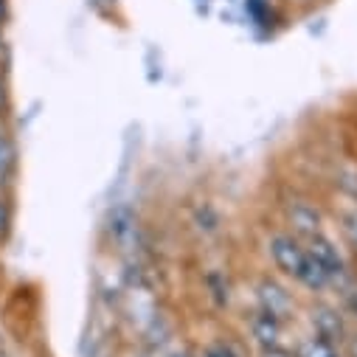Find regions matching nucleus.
I'll use <instances>...</instances> for the list:
<instances>
[{
	"instance_id": "nucleus-1",
	"label": "nucleus",
	"mask_w": 357,
	"mask_h": 357,
	"mask_svg": "<svg viewBox=\"0 0 357 357\" xmlns=\"http://www.w3.org/2000/svg\"><path fill=\"white\" fill-rule=\"evenodd\" d=\"M267 256H271L273 267L284 279L296 282L307 293L324 296L326 290H332L329 276L310 259L304 242L298 236H293L290 231H276V234L267 236Z\"/></svg>"
},
{
	"instance_id": "nucleus-2",
	"label": "nucleus",
	"mask_w": 357,
	"mask_h": 357,
	"mask_svg": "<svg viewBox=\"0 0 357 357\" xmlns=\"http://www.w3.org/2000/svg\"><path fill=\"white\" fill-rule=\"evenodd\" d=\"M304 248H307L310 259H312V261L321 267V271L329 276L332 287L343 290V287L351 282L346 253L340 250V245H337V242H335V239H332L326 231H321V234H315V236L304 239Z\"/></svg>"
},
{
	"instance_id": "nucleus-3",
	"label": "nucleus",
	"mask_w": 357,
	"mask_h": 357,
	"mask_svg": "<svg viewBox=\"0 0 357 357\" xmlns=\"http://www.w3.org/2000/svg\"><path fill=\"white\" fill-rule=\"evenodd\" d=\"M284 222H287V231L293 236H298L301 242L324 231V214L318 211L315 203H310L304 197L284 203Z\"/></svg>"
},
{
	"instance_id": "nucleus-4",
	"label": "nucleus",
	"mask_w": 357,
	"mask_h": 357,
	"mask_svg": "<svg viewBox=\"0 0 357 357\" xmlns=\"http://www.w3.org/2000/svg\"><path fill=\"white\" fill-rule=\"evenodd\" d=\"M310 326H312L315 335H321V337H326V340H332L337 346H343V340L351 332L343 310H337L335 304H324V301H318L310 310Z\"/></svg>"
},
{
	"instance_id": "nucleus-5",
	"label": "nucleus",
	"mask_w": 357,
	"mask_h": 357,
	"mask_svg": "<svg viewBox=\"0 0 357 357\" xmlns=\"http://www.w3.org/2000/svg\"><path fill=\"white\" fill-rule=\"evenodd\" d=\"M256 301H259L256 310H264V312H271V315H276L282 321H287L293 315V310H296V301H293L290 290L279 279H273V276H261L259 279V284H256Z\"/></svg>"
},
{
	"instance_id": "nucleus-6",
	"label": "nucleus",
	"mask_w": 357,
	"mask_h": 357,
	"mask_svg": "<svg viewBox=\"0 0 357 357\" xmlns=\"http://www.w3.org/2000/svg\"><path fill=\"white\" fill-rule=\"evenodd\" d=\"M284 324L282 318L264 312V310H256L250 318H248V337L256 349H267V346H282L284 343Z\"/></svg>"
},
{
	"instance_id": "nucleus-7",
	"label": "nucleus",
	"mask_w": 357,
	"mask_h": 357,
	"mask_svg": "<svg viewBox=\"0 0 357 357\" xmlns=\"http://www.w3.org/2000/svg\"><path fill=\"white\" fill-rule=\"evenodd\" d=\"M293 354L296 357H343V349L315 332L298 337V343L293 346Z\"/></svg>"
},
{
	"instance_id": "nucleus-8",
	"label": "nucleus",
	"mask_w": 357,
	"mask_h": 357,
	"mask_svg": "<svg viewBox=\"0 0 357 357\" xmlns=\"http://www.w3.org/2000/svg\"><path fill=\"white\" fill-rule=\"evenodd\" d=\"M110 234H113V242L119 248H132L135 236H138V222L132 217L130 208H116L113 217H110Z\"/></svg>"
},
{
	"instance_id": "nucleus-9",
	"label": "nucleus",
	"mask_w": 357,
	"mask_h": 357,
	"mask_svg": "<svg viewBox=\"0 0 357 357\" xmlns=\"http://www.w3.org/2000/svg\"><path fill=\"white\" fill-rule=\"evenodd\" d=\"M200 357H245V351H242V346H239L236 340H231V337H217V340H211V343L203 346Z\"/></svg>"
},
{
	"instance_id": "nucleus-10",
	"label": "nucleus",
	"mask_w": 357,
	"mask_h": 357,
	"mask_svg": "<svg viewBox=\"0 0 357 357\" xmlns=\"http://www.w3.org/2000/svg\"><path fill=\"white\" fill-rule=\"evenodd\" d=\"M340 231H343V239L346 245L357 253V206L340 211Z\"/></svg>"
},
{
	"instance_id": "nucleus-11",
	"label": "nucleus",
	"mask_w": 357,
	"mask_h": 357,
	"mask_svg": "<svg viewBox=\"0 0 357 357\" xmlns=\"http://www.w3.org/2000/svg\"><path fill=\"white\" fill-rule=\"evenodd\" d=\"M206 284H208V290H211V298H217V304L220 307H225L228 304V298H231V287H228V279L222 276V273H208L206 276Z\"/></svg>"
},
{
	"instance_id": "nucleus-12",
	"label": "nucleus",
	"mask_w": 357,
	"mask_h": 357,
	"mask_svg": "<svg viewBox=\"0 0 357 357\" xmlns=\"http://www.w3.org/2000/svg\"><path fill=\"white\" fill-rule=\"evenodd\" d=\"M12 166H15V144L0 132V177H6Z\"/></svg>"
},
{
	"instance_id": "nucleus-13",
	"label": "nucleus",
	"mask_w": 357,
	"mask_h": 357,
	"mask_svg": "<svg viewBox=\"0 0 357 357\" xmlns=\"http://www.w3.org/2000/svg\"><path fill=\"white\" fill-rule=\"evenodd\" d=\"M340 293H343V304H346V312L357 318V279H351V282H349V284H346Z\"/></svg>"
},
{
	"instance_id": "nucleus-14",
	"label": "nucleus",
	"mask_w": 357,
	"mask_h": 357,
	"mask_svg": "<svg viewBox=\"0 0 357 357\" xmlns=\"http://www.w3.org/2000/svg\"><path fill=\"white\" fill-rule=\"evenodd\" d=\"M9 228H12V206H9V200L0 197V239H6Z\"/></svg>"
},
{
	"instance_id": "nucleus-15",
	"label": "nucleus",
	"mask_w": 357,
	"mask_h": 357,
	"mask_svg": "<svg viewBox=\"0 0 357 357\" xmlns=\"http://www.w3.org/2000/svg\"><path fill=\"white\" fill-rule=\"evenodd\" d=\"M256 357H296L293 349H287L284 343L282 346H267V349H256Z\"/></svg>"
},
{
	"instance_id": "nucleus-16",
	"label": "nucleus",
	"mask_w": 357,
	"mask_h": 357,
	"mask_svg": "<svg viewBox=\"0 0 357 357\" xmlns=\"http://www.w3.org/2000/svg\"><path fill=\"white\" fill-rule=\"evenodd\" d=\"M343 357H357V329H351L349 332V337L343 340Z\"/></svg>"
},
{
	"instance_id": "nucleus-17",
	"label": "nucleus",
	"mask_w": 357,
	"mask_h": 357,
	"mask_svg": "<svg viewBox=\"0 0 357 357\" xmlns=\"http://www.w3.org/2000/svg\"><path fill=\"white\" fill-rule=\"evenodd\" d=\"M3 15H6V0H0V23H3Z\"/></svg>"
},
{
	"instance_id": "nucleus-18",
	"label": "nucleus",
	"mask_w": 357,
	"mask_h": 357,
	"mask_svg": "<svg viewBox=\"0 0 357 357\" xmlns=\"http://www.w3.org/2000/svg\"><path fill=\"white\" fill-rule=\"evenodd\" d=\"M172 357H192V354H189V351H174Z\"/></svg>"
},
{
	"instance_id": "nucleus-19",
	"label": "nucleus",
	"mask_w": 357,
	"mask_h": 357,
	"mask_svg": "<svg viewBox=\"0 0 357 357\" xmlns=\"http://www.w3.org/2000/svg\"><path fill=\"white\" fill-rule=\"evenodd\" d=\"M0 105H3V82H0Z\"/></svg>"
},
{
	"instance_id": "nucleus-20",
	"label": "nucleus",
	"mask_w": 357,
	"mask_h": 357,
	"mask_svg": "<svg viewBox=\"0 0 357 357\" xmlns=\"http://www.w3.org/2000/svg\"><path fill=\"white\" fill-rule=\"evenodd\" d=\"M0 45H3V23H0Z\"/></svg>"
},
{
	"instance_id": "nucleus-21",
	"label": "nucleus",
	"mask_w": 357,
	"mask_h": 357,
	"mask_svg": "<svg viewBox=\"0 0 357 357\" xmlns=\"http://www.w3.org/2000/svg\"><path fill=\"white\" fill-rule=\"evenodd\" d=\"M354 203H357V186H354Z\"/></svg>"
}]
</instances>
